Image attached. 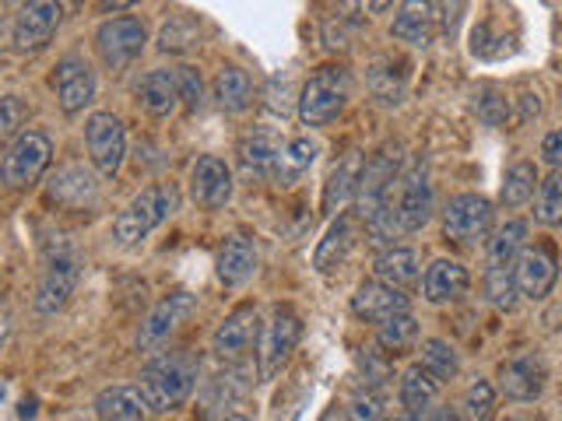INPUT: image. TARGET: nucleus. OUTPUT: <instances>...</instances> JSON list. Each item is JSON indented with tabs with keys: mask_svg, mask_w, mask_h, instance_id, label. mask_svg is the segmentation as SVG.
<instances>
[{
	"mask_svg": "<svg viewBox=\"0 0 562 421\" xmlns=\"http://www.w3.org/2000/svg\"><path fill=\"white\" fill-rule=\"evenodd\" d=\"M485 295L492 306L500 309H514L517 306V267H489L485 271Z\"/></svg>",
	"mask_w": 562,
	"mask_h": 421,
	"instance_id": "4c0bfd02",
	"label": "nucleus"
},
{
	"mask_svg": "<svg viewBox=\"0 0 562 421\" xmlns=\"http://www.w3.org/2000/svg\"><path fill=\"white\" fill-rule=\"evenodd\" d=\"M95 414L98 421H144V414L152 411L141 394V386H106L95 397Z\"/></svg>",
	"mask_w": 562,
	"mask_h": 421,
	"instance_id": "bb28decb",
	"label": "nucleus"
},
{
	"mask_svg": "<svg viewBox=\"0 0 562 421\" xmlns=\"http://www.w3.org/2000/svg\"><path fill=\"white\" fill-rule=\"evenodd\" d=\"M303 337V319L295 316L292 306H274L271 319L260 330V344H257V369L264 379H271L281 365L289 362V355L295 351Z\"/></svg>",
	"mask_w": 562,
	"mask_h": 421,
	"instance_id": "423d86ee",
	"label": "nucleus"
},
{
	"mask_svg": "<svg viewBox=\"0 0 562 421\" xmlns=\"http://www.w3.org/2000/svg\"><path fill=\"white\" fill-rule=\"evenodd\" d=\"M46 190H49V197L57 200V204H68V208H95L98 204V183H95V176L89 173L85 165H63V168H57L54 176H49V183H46Z\"/></svg>",
	"mask_w": 562,
	"mask_h": 421,
	"instance_id": "4be33fe9",
	"label": "nucleus"
},
{
	"mask_svg": "<svg viewBox=\"0 0 562 421\" xmlns=\"http://www.w3.org/2000/svg\"><path fill=\"white\" fill-rule=\"evenodd\" d=\"M559 278V260L552 246H527L517 260V289L520 295L541 302L552 292V284Z\"/></svg>",
	"mask_w": 562,
	"mask_h": 421,
	"instance_id": "6ab92c4d",
	"label": "nucleus"
},
{
	"mask_svg": "<svg viewBox=\"0 0 562 421\" xmlns=\"http://www.w3.org/2000/svg\"><path fill=\"white\" fill-rule=\"evenodd\" d=\"M190 197L197 208L219 211L233 200V168L219 155H201L190 168Z\"/></svg>",
	"mask_w": 562,
	"mask_h": 421,
	"instance_id": "2eb2a0df",
	"label": "nucleus"
},
{
	"mask_svg": "<svg viewBox=\"0 0 562 421\" xmlns=\"http://www.w3.org/2000/svg\"><path fill=\"white\" fill-rule=\"evenodd\" d=\"M422 365L433 373L436 383H446L460 373V355L450 341H443V337H425L422 341Z\"/></svg>",
	"mask_w": 562,
	"mask_h": 421,
	"instance_id": "c9c22d12",
	"label": "nucleus"
},
{
	"mask_svg": "<svg viewBox=\"0 0 562 421\" xmlns=\"http://www.w3.org/2000/svg\"><path fill=\"white\" fill-rule=\"evenodd\" d=\"M541 159H545V165H552V173L562 168V130H552L541 138Z\"/></svg>",
	"mask_w": 562,
	"mask_h": 421,
	"instance_id": "c03bdc74",
	"label": "nucleus"
},
{
	"mask_svg": "<svg viewBox=\"0 0 562 421\" xmlns=\"http://www.w3.org/2000/svg\"><path fill=\"white\" fill-rule=\"evenodd\" d=\"M148 43V28L134 14H124V19H109L95 28V49L109 71H127L144 54Z\"/></svg>",
	"mask_w": 562,
	"mask_h": 421,
	"instance_id": "0eeeda50",
	"label": "nucleus"
},
{
	"mask_svg": "<svg viewBox=\"0 0 562 421\" xmlns=\"http://www.w3.org/2000/svg\"><path fill=\"white\" fill-rule=\"evenodd\" d=\"M176 78H179V95H184L187 109H201V103H204L201 74H197L194 67H176Z\"/></svg>",
	"mask_w": 562,
	"mask_h": 421,
	"instance_id": "37998d69",
	"label": "nucleus"
},
{
	"mask_svg": "<svg viewBox=\"0 0 562 421\" xmlns=\"http://www.w3.org/2000/svg\"><path fill=\"white\" fill-rule=\"evenodd\" d=\"M495 411V386L489 379H478L465 390V400H460V414L465 421H489Z\"/></svg>",
	"mask_w": 562,
	"mask_h": 421,
	"instance_id": "58836bf2",
	"label": "nucleus"
},
{
	"mask_svg": "<svg viewBox=\"0 0 562 421\" xmlns=\"http://www.w3.org/2000/svg\"><path fill=\"white\" fill-rule=\"evenodd\" d=\"M281 148H285V144H281L271 130H250V133H246V138L239 141V148H236L243 179H254V183L274 179Z\"/></svg>",
	"mask_w": 562,
	"mask_h": 421,
	"instance_id": "aec40b11",
	"label": "nucleus"
},
{
	"mask_svg": "<svg viewBox=\"0 0 562 421\" xmlns=\"http://www.w3.org/2000/svg\"><path fill=\"white\" fill-rule=\"evenodd\" d=\"M471 289V274L465 264L457 260H433L425 267V278H422V295L425 302H433V306H443V302H454Z\"/></svg>",
	"mask_w": 562,
	"mask_h": 421,
	"instance_id": "b1692460",
	"label": "nucleus"
},
{
	"mask_svg": "<svg viewBox=\"0 0 562 421\" xmlns=\"http://www.w3.org/2000/svg\"><path fill=\"white\" fill-rule=\"evenodd\" d=\"M222 421H250V418H243V414H229V418H222Z\"/></svg>",
	"mask_w": 562,
	"mask_h": 421,
	"instance_id": "de8ad7c7",
	"label": "nucleus"
},
{
	"mask_svg": "<svg viewBox=\"0 0 562 421\" xmlns=\"http://www.w3.org/2000/svg\"><path fill=\"white\" fill-rule=\"evenodd\" d=\"M49 159H54V141H49L43 130H25L8 144L4 168H0V173H4V183L11 190H22L43 176Z\"/></svg>",
	"mask_w": 562,
	"mask_h": 421,
	"instance_id": "6e6552de",
	"label": "nucleus"
},
{
	"mask_svg": "<svg viewBox=\"0 0 562 421\" xmlns=\"http://www.w3.org/2000/svg\"><path fill=\"white\" fill-rule=\"evenodd\" d=\"M394 204H398V218H401L405 232H415L433 218L436 197H433V183H429V173L422 162H415L401 176V197L394 200Z\"/></svg>",
	"mask_w": 562,
	"mask_h": 421,
	"instance_id": "dca6fc26",
	"label": "nucleus"
},
{
	"mask_svg": "<svg viewBox=\"0 0 562 421\" xmlns=\"http://www.w3.org/2000/svg\"><path fill=\"white\" fill-rule=\"evenodd\" d=\"M401 408L408 414H422L425 408H433L436 397H440V383L433 379V373H429L425 365H411L408 373L401 376Z\"/></svg>",
	"mask_w": 562,
	"mask_h": 421,
	"instance_id": "7c9ffc66",
	"label": "nucleus"
},
{
	"mask_svg": "<svg viewBox=\"0 0 562 421\" xmlns=\"http://www.w3.org/2000/svg\"><path fill=\"white\" fill-rule=\"evenodd\" d=\"M349 418L352 421H379V414H384V400H379V394L376 390H355L352 394V400H349Z\"/></svg>",
	"mask_w": 562,
	"mask_h": 421,
	"instance_id": "a19ab883",
	"label": "nucleus"
},
{
	"mask_svg": "<svg viewBox=\"0 0 562 421\" xmlns=\"http://www.w3.org/2000/svg\"><path fill=\"white\" fill-rule=\"evenodd\" d=\"M492 200L482 194H454L443 208V235L457 246H478L492 232Z\"/></svg>",
	"mask_w": 562,
	"mask_h": 421,
	"instance_id": "39448f33",
	"label": "nucleus"
},
{
	"mask_svg": "<svg viewBox=\"0 0 562 421\" xmlns=\"http://www.w3.org/2000/svg\"><path fill=\"white\" fill-rule=\"evenodd\" d=\"M422 421H465V418H460L454 408H433V411H429Z\"/></svg>",
	"mask_w": 562,
	"mask_h": 421,
	"instance_id": "a18cd8bd",
	"label": "nucleus"
},
{
	"mask_svg": "<svg viewBox=\"0 0 562 421\" xmlns=\"http://www.w3.org/2000/svg\"><path fill=\"white\" fill-rule=\"evenodd\" d=\"M197 313V299L190 292H173L165 295L159 306L141 319V330H138V348L144 355H155L162 344L173 341V334L187 324V319Z\"/></svg>",
	"mask_w": 562,
	"mask_h": 421,
	"instance_id": "1a4fd4ad",
	"label": "nucleus"
},
{
	"mask_svg": "<svg viewBox=\"0 0 562 421\" xmlns=\"http://www.w3.org/2000/svg\"><path fill=\"white\" fill-rule=\"evenodd\" d=\"M545 383H549V365L538 355V351H527L500 365V394L514 404H531L545 394Z\"/></svg>",
	"mask_w": 562,
	"mask_h": 421,
	"instance_id": "ddd939ff",
	"label": "nucleus"
},
{
	"mask_svg": "<svg viewBox=\"0 0 562 421\" xmlns=\"http://www.w3.org/2000/svg\"><path fill=\"white\" fill-rule=\"evenodd\" d=\"M78 278H81V253L71 243L46 246L43 274H39V289H36V313L57 316L71 302Z\"/></svg>",
	"mask_w": 562,
	"mask_h": 421,
	"instance_id": "20e7f679",
	"label": "nucleus"
},
{
	"mask_svg": "<svg viewBox=\"0 0 562 421\" xmlns=\"http://www.w3.org/2000/svg\"><path fill=\"white\" fill-rule=\"evenodd\" d=\"M197 373H201V359L190 348L155 355L141 369V394L148 400V408L155 414H169L176 408H184L197 386Z\"/></svg>",
	"mask_w": 562,
	"mask_h": 421,
	"instance_id": "f257e3e1",
	"label": "nucleus"
},
{
	"mask_svg": "<svg viewBox=\"0 0 562 421\" xmlns=\"http://www.w3.org/2000/svg\"><path fill=\"white\" fill-rule=\"evenodd\" d=\"M349 98H352V74H349V67H341V63L317 67V71L309 74V81L303 84L300 120L306 127H324V124L335 120V116L344 113Z\"/></svg>",
	"mask_w": 562,
	"mask_h": 421,
	"instance_id": "7ed1b4c3",
	"label": "nucleus"
},
{
	"mask_svg": "<svg viewBox=\"0 0 562 421\" xmlns=\"http://www.w3.org/2000/svg\"><path fill=\"white\" fill-rule=\"evenodd\" d=\"M85 144H89V159L103 176H117L127 159V133L120 116H113L106 109H98L89 116L85 124Z\"/></svg>",
	"mask_w": 562,
	"mask_h": 421,
	"instance_id": "9d476101",
	"label": "nucleus"
},
{
	"mask_svg": "<svg viewBox=\"0 0 562 421\" xmlns=\"http://www.w3.org/2000/svg\"><path fill=\"white\" fill-rule=\"evenodd\" d=\"M197 46H201V25H197L190 14H173V19L159 28L162 54H190Z\"/></svg>",
	"mask_w": 562,
	"mask_h": 421,
	"instance_id": "72a5a7b5",
	"label": "nucleus"
},
{
	"mask_svg": "<svg viewBox=\"0 0 562 421\" xmlns=\"http://www.w3.org/2000/svg\"><path fill=\"white\" fill-rule=\"evenodd\" d=\"M535 222L545 229L562 225V173H549L541 179L535 197Z\"/></svg>",
	"mask_w": 562,
	"mask_h": 421,
	"instance_id": "e433bc0d",
	"label": "nucleus"
},
{
	"mask_svg": "<svg viewBox=\"0 0 562 421\" xmlns=\"http://www.w3.org/2000/svg\"><path fill=\"white\" fill-rule=\"evenodd\" d=\"M320 421H352V418H349V411L338 408V404H335V408H327V411H324V418H320Z\"/></svg>",
	"mask_w": 562,
	"mask_h": 421,
	"instance_id": "49530a36",
	"label": "nucleus"
},
{
	"mask_svg": "<svg viewBox=\"0 0 562 421\" xmlns=\"http://www.w3.org/2000/svg\"><path fill=\"white\" fill-rule=\"evenodd\" d=\"M257 264H260V249L250 235H229V239L219 246V257H214V274L225 284V289H239L254 274H257Z\"/></svg>",
	"mask_w": 562,
	"mask_h": 421,
	"instance_id": "a211bd4d",
	"label": "nucleus"
},
{
	"mask_svg": "<svg viewBox=\"0 0 562 421\" xmlns=\"http://www.w3.org/2000/svg\"><path fill=\"white\" fill-rule=\"evenodd\" d=\"M527 222L514 218L489 239V267H517L520 253L527 249Z\"/></svg>",
	"mask_w": 562,
	"mask_h": 421,
	"instance_id": "473e14b6",
	"label": "nucleus"
},
{
	"mask_svg": "<svg viewBox=\"0 0 562 421\" xmlns=\"http://www.w3.org/2000/svg\"><path fill=\"white\" fill-rule=\"evenodd\" d=\"M436 4H401L398 19L390 25V36L408 46H429L436 36Z\"/></svg>",
	"mask_w": 562,
	"mask_h": 421,
	"instance_id": "cd10ccee",
	"label": "nucleus"
},
{
	"mask_svg": "<svg viewBox=\"0 0 562 421\" xmlns=\"http://www.w3.org/2000/svg\"><path fill=\"white\" fill-rule=\"evenodd\" d=\"M349 306H352V316H359L362 324L384 327L387 319L408 313V295L401 289H390L384 281H362Z\"/></svg>",
	"mask_w": 562,
	"mask_h": 421,
	"instance_id": "f3484780",
	"label": "nucleus"
},
{
	"mask_svg": "<svg viewBox=\"0 0 562 421\" xmlns=\"http://www.w3.org/2000/svg\"><path fill=\"white\" fill-rule=\"evenodd\" d=\"M60 19H63V8L49 4V0L22 4L11 22V46L19 49V54H36V49H43L49 39H54V32L60 28Z\"/></svg>",
	"mask_w": 562,
	"mask_h": 421,
	"instance_id": "9b49d317",
	"label": "nucleus"
},
{
	"mask_svg": "<svg viewBox=\"0 0 562 421\" xmlns=\"http://www.w3.org/2000/svg\"><path fill=\"white\" fill-rule=\"evenodd\" d=\"M538 168L535 162H514L506 168L503 176V187H500V204L506 211H517L524 204H531V200L538 197Z\"/></svg>",
	"mask_w": 562,
	"mask_h": 421,
	"instance_id": "c756f323",
	"label": "nucleus"
},
{
	"mask_svg": "<svg viewBox=\"0 0 562 421\" xmlns=\"http://www.w3.org/2000/svg\"><path fill=\"white\" fill-rule=\"evenodd\" d=\"M179 211V187L176 183H155V187L141 190L113 222V239L120 246H138L152 235L162 222Z\"/></svg>",
	"mask_w": 562,
	"mask_h": 421,
	"instance_id": "f03ea898",
	"label": "nucleus"
},
{
	"mask_svg": "<svg viewBox=\"0 0 562 421\" xmlns=\"http://www.w3.org/2000/svg\"><path fill=\"white\" fill-rule=\"evenodd\" d=\"M138 98L141 106L155 116V120H165V116H173L176 106L184 103V95H179V78L176 71H148L138 84Z\"/></svg>",
	"mask_w": 562,
	"mask_h": 421,
	"instance_id": "393cba45",
	"label": "nucleus"
},
{
	"mask_svg": "<svg viewBox=\"0 0 562 421\" xmlns=\"http://www.w3.org/2000/svg\"><path fill=\"white\" fill-rule=\"evenodd\" d=\"M535 421H545V418H535Z\"/></svg>",
	"mask_w": 562,
	"mask_h": 421,
	"instance_id": "8fccbe9b",
	"label": "nucleus"
},
{
	"mask_svg": "<svg viewBox=\"0 0 562 421\" xmlns=\"http://www.w3.org/2000/svg\"><path fill=\"white\" fill-rule=\"evenodd\" d=\"M359 246V218L355 214H338L330 229L324 232V239L313 253V267L320 274H335L338 267H344V260L352 257V249Z\"/></svg>",
	"mask_w": 562,
	"mask_h": 421,
	"instance_id": "412c9836",
	"label": "nucleus"
},
{
	"mask_svg": "<svg viewBox=\"0 0 562 421\" xmlns=\"http://www.w3.org/2000/svg\"><path fill=\"white\" fill-rule=\"evenodd\" d=\"M25 116H28V109L22 106L19 95H4V98H0V133H4V138L14 141V133H19Z\"/></svg>",
	"mask_w": 562,
	"mask_h": 421,
	"instance_id": "79ce46f5",
	"label": "nucleus"
},
{
	"mask_svg": "<svg viewBox=\"0 0 562 421\" xmlns=\"http://www.w3.org/2000/svg\"><path fill=\"white\" fill-rule=\"evenodd\" d=\"M214 98L225 113H243L254 103V81L243 67H222L214 78Z\"/></svg>",
	"mask_w": 562,
	"mask_h": 421,
	"instance_id": "2f4dec72",
	"label": "nucleus"
},
{
	"mask_svg": "<svg viewBox=\"0 0 562 421\" xmlns=\"http://www.w3.org/2000/svg\"><path fill=\"white\" fill-rule=\"evenodd\" d=\"M260 316H257V306H236L233 313H229L219 327H214L211 334V351L219 359H243L246 351L254 348V341H260Z\"/></svg>",
	"mask_w": 562,
	"mask_h": 421,
	"instance_id": "4468645a",
	"label": "nucleus"
},
{
	"mask_svg": "<svg viewBox=\"0 0 562 421\" xmlns=\"http://www.w3.org/2000/svg\"><path fill=\"white\" fill-rule=\"evenodd\" d=\"M503 421H524V418H503Z\"/></svg>",
	"mask_w": 562,
	"mask_h": 421,
	"instance_id": "09e8293b",
	"label": "nucleus"
},
{
	"mask_svg": "<svg viewBox=\"0 0 562 421\" xmlns=\"http://www.w3.org/2000/svg\"><path fill=\"white\" fill-rule=\"evenodd\" d=\"M419 337H422L419 319L411 313H401V316L387 319V324L376 330V344L384 351H390V355H401V351H411L419 344Z\"/></svg>",
	"mask_w": 562,
	"mask_h": 421,
	"instance_id": "f704fd0d",
	"label": "nucleus"
},
{
	"mask_svg": "<svg viewBox=\"0 0 562 421\" xmlns=\"http://www.w3.org/2000/svg\"><path fill=\"white\" fill-rule=\"evenodd\" d=\"M362 173H366V155L362 151H349L324 183V211L327 214H338L352 197H359L362 187Z\"/></svg>",
	"mask_w": 562,
	"mask_h": 421,
	"instance_id": "5701e85b",
	"label": "nucleus"
},
{
	"mask_svg": "<svg viewBox=\"0 0 562 421\" xmlns=\"http://www.w3.org/2000/svg\"><path fill=\"white\" fill-rule=\"evenodd\" d=\"M54 89H57V103L68 116H78L95 98V71L92 63L81 54L60 57L54 67Z\"/></svg>",
	"mask_w": 562,
	"mask_h": 421,
	"instance_id": "f8f14e48",
	"label": "nucleus"
},
{
	"mask_svg": "<svg viewBox=\"0 0 562 421\" xmlns=\"http://www.w3.org/2000/svg\"><path fill=\"white\" fill-rule=\"evenodd\" d=\"M478 120L489 124V127H503L506 124V116H510V103H506V95L495 89V84H485L482 92H478Z\"/></svg>",
	"mask_w": 562,
	"mask_h": 421,
	"instance_id": "ea45409f",
	"label": "nucleus"
},
{
	"mask_svg": "<svg viewBox=\"0 0 562 421\" xmlns=\"http://www.w3.org/2000/svg\"><path fill=\"white\" fill-rule=\"evenodd\" d=\"M373 271L376 281L390 284V289H408V284H415L422 278V260L411 246H387L376 253Z\"/></svg>",
	"mask_w": 562,
	"mask_h": 421,
	"instance_id": "a878e982",
	"label": "nucleus"
},
{
	"mask_svg": "<svg viewBox=\"0 0 562 421\" xmlns=\"http://www.w3.org/2000/svg\"><path fill=\"white\" fill-rule=\"evenodd\" d=\"M320 155V141L317 138H295L281 148V159H278V173L274 183L278 187H292L295 179H303L309 173V165L317 162Z\"/></svg>",
	"mask_w": 562,
	"mask_h": 421,
	"instance_id": "c85d7f7f",
	"label": "nucleus"
}]
</instances>
